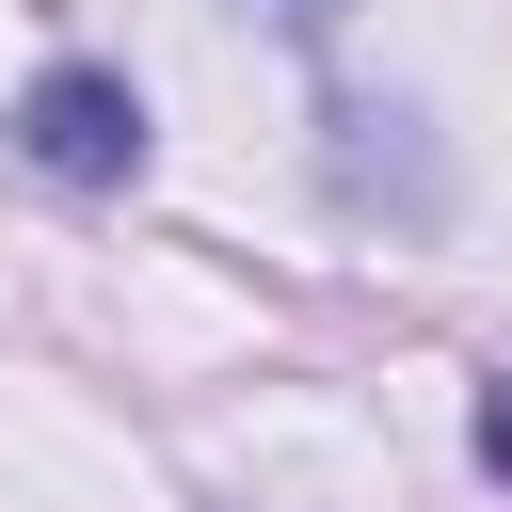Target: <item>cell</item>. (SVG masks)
Instances as JSON below:
<instances>
[{
  "label": "cell",
  "mask_w": 512,
  "mask_h": 512,
  "mask_svg": "<svg viewBox=\"0 0 512 512\" xmlns=\"http://www.w3.org/2000/svg\"><path fill=\"white\" fill-rule=\"evenodd\" d=\"M16 160L64 176V192H112V176H144V96H128L112 64H48V80L16 96Z\"/></svg>",
  "instance_id": "obj_1"
},
{
  "label": "cell",
  "mask_w": 512,
  "mask_h": 512,
  "mask_svg": "<svg viewBox=\"0 0 512 512\" xmlns=\"http://www.w3.org/2000/svg\"><path fill=\"white\" fill-rule=\"evenodd\" d=\"M480 464H496V480H512V384H496V400H480Z\"/></svg>",
  "instance_id": "obj_2"
}]
</instances>
